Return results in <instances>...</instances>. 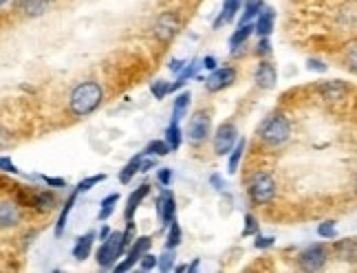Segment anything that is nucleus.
<instances>
[{
	"mask_svg": "<svg viewBox=\"0 0 357 273\" xmlns=\"http://www.w3.org/2000/svg\"><path fill=\"white\" fill-rule=\"evenodd\" d=\"M101 99H104V90L97 82H82L71 93L69 108L75 117H86L99 108Z\"/></svg>",
	"mask_w": 357,
	"mask_h": 273,
	"instance_id": "1",
	"label": "nucleus"
},
{
	"mask_svg": "<svg viewBox=\"0 0 357 273\" xmlns=\"http://www.w3.org/2000/svg\"><path fill=\"white\" fill-rule=\"evenodd\" d=\"M258 135L267 146H283L291 135V124L285 115H269L260 124Z\"/></svg>",
	"mask_w": 357,
	"mask_h": 273,
	"instance_id": "2",
	"label": "nucleus"
},
{
	"mask_svg": "<svg viewBox=\"0 0 357 273\" xmlns=\"http://www.w3.org/2000/svg\"><path fill=\"white\" fill-rule=\"evenodd\" d=\"M126 249H128V247L124 242L122 231H110L108 236L101 240L97 249V265L101 269H113V265L126 254Z\"/></svg>",
	"mask_w": 357,
	"mask_h": 273,
	"instance_id": "3",
	"label": "nucleus"
},
{
	"mask_svg": "<svg viewBox=\"0 0 357 273\" xmlns=\"http://www.w3.org/2000/svg\"><path fill=\"white\" fill-rule=\"evenodd\" d=\"M247 192L254 203H269L276 199V181L269 172H254L247 183Z\"/></svg>",
	"mask_w": 357,
	"mask_h": 273,
	"instance_id": "4",
	"label": "nucleus"
},
{
	"mask_svg": "<svg viewBox=\"0 0 357 273\" xmlns=\"http://www.w3.org/2000/svg\"><path fill=\"white\" fill-rule=\"evenodd\" d=\"M210 130H212V117L208 113H194L190 117L188 122V141L190 144H201V141H206L210 137Z\"/></svg>",
	"mask_w": 357,
	"mask_h": 273,
	"instance_id": "5",
	"label": "nucleus"
},
{
	"mask_svg": "<svg viewBox=\"0 0 357 273\" xmlns=\"http://www.w3.org/2000/svg\"><path fill=\"white\" fill-rule=\"evenodd\" d=\"M326 260H329L326 245L315 242V245L307 247V249L300 254L298 263H300V269L302 271H317V269H322L326 265Z\"/></svg>",
	"mask_w": 357,
	"mask_h": 273,
	"instance_id": "6",
	"label": "nucleus"
},
{
	"mask_svg": "<svg viewBox=\"0 0 357 273\" xmlns=\"http://www.w3.org/2000/svg\"><path fill=\"white\" fill-rule=\"evenodd\" d=\"M150 247H152V238L150 236H142V238H137L128 245V256H126L124 263H115L113 269L117 271V273H124V271H131L135 267V263H139V258H142L146 251H150Z\"/></svg>",
	"mask_w": 357,
	"mask_h": 273,
	"instance_id": "7",
	"label": "nucleus"
},
{
	"mask_svg": "<svg viewBox=\"0 0 357 273\" xmlns=\"http://www.w3.org/2000/svg\"><path fill=\"white\" fill-rule=\"evenodd\" d=\"M203 82H206L208 93H219V90L232 86L236 82V69L234 67H223V69L216 67Z\"/></svg>",
	"mask_w": 357,
	"mask_h": 273,
	"instance_id": "8",
	"label": "nucleus"
},
{
	"mask_svg": "<svg viewBox=\"0 0 357 273\" xmlns=\"http://www.w3.org/2000/svg\"><path fill=\"white\" fill-rule=\"evenodd\" d=\"M238 141V130H236V126L234 124H221L219 128H216V135H214V152L216 154H227L229 150L234 148V144Z\"/></svg>",
	"mask_w": 357,
	"mask_h": 273,
	"instance_id": "9",
	"label": "nucleus"
},
{
	"mask_svg": "<svg viewBox=\"0 0 357 273\" xmlns=\"http://www.w3.org/2000/svg\"><path fill=\"white\" fill-rule=\"evenodd\" d=\"M157 216L161 220V225H165V227L176 218V201L170 190H163L161 199L157 201Z\"/></svg>",
	"mask_w": 357,
	"mask_h": 273,
	"instance_id": "10",
	"label": "nucleus"
},
{
	"mask_svg": "<svg viewBox=\"0 0 357 273\" xmlns=\"http://www.w3.org/2000/svg\"><path fill=\"white\" fill-rule=\"evenodd\" d=\"M176 31H178V20H176V16L174 14H163L159 18V22H157V29H155L159 40H163V42L172 40V38L176 35Z\"/></svg>",
	"mask_w": 357,
	"mask_h": 273,
	"instance_id": "11",
	"label": "nucleus"
},
{
	"mask_svg": "<svg viewBox=\"0 0 357 273\" xmlns=\"http://www.w3.org/2000/svg\"><path fill=\"white\" fill-rule=\"evenodd\" d=\"M20 216V207L14 201H0V227H16Z\"/></svg>",
	"mask_w": 357,
	"mask_h": 273,
	"instance_id": "12",
	"label": "nucleus"
},
{
	"mask_svg": "<svg viewBox=\"0 0 357 273\" xmlns=\"http://www.w3.org/2000/svg\"><path fill=\"white\" fill-rule=\"evenodd\" d=\"M256 82L260 88H274L276 82H278V71L272 62H260L258 69H256Z\"/></svg>",
	"mask_w": 357,
	"mask_h": 273,
	"instance_id": "13",
	"label": "nucleus"
},
{
	"mask_svg": "<svg viewBox=\"0 0 357 273\" xmlns=\"http://www.w3.org/2000/svg\"><path fill=\"white\" fill-rule=\"evenodd\" d=\"M274 22H276V11L263 9L256 16V22H254V33H256L258 38H267L274 31Z\"/></svg>",
	"mask_w": 357,
	"mask_h": 273,
	"instance_id": "14",
	"label": "nucleus"
},
{
	"mask_svg": "<svg viewBox=\"0 0 357 273\" xmlns=\"http://www.w3.org/2000/svg\"><path fill=\"white\" fill-rule=\"evenodd\" d=\"M150 194V185L148 183H144V185H139L131 197H128V201H126V210H124V218H126V223H128V220H133V216H135V212H137V207L142 205V201L148 197Z\"/></svg>",
	"mask_w": 357,
	"mask_h": 273,
	"instance_id": "15",
	"label": "nucleus"
},
{
	"mask_svg": "<svg viewBox=\"0 0 357 273\" xmlns=\"http://www.w3.org/2000/svg\"><path fill=\"white\" fill-rule=\"evenodd\" d=\"M240 7H243V0H225V3H223L221 16L214 20V29H221L223 24L232 22V20L236 18V14L240 11Z\"/></svg>",
	"mask_w": 357,
	"mask_h": 273,
	"instance_id": "16",
	"label": "nucleus"
},
{
	"mask_svg": "<svg viewBox=\"0 0 357 273\" xmlns=\"http://www.w3.org/2000/svg\"><path fill=\"white\" fill-rule=\"evenodd\" d=\"M93 240H95L93 231H88V233H84V236H80L78 242H75V247H73V258L75 260H86L88 256H91Z\"/></svg>",
	"mask_w": 357,
	"mask_h": 273,
	"instance_id": "17",
	"label": "nucleus"
},
{
	"mask_svg": "<svg viewBox=\"0 0 357 273\" xmlns=\"http://www.w3.org/2000/svg\"><path fill=\"white\" fill-rule=\"evenodd\" d=\"M199 67H201V60H190V62H185V67H183L181 71H178L176 82H174V84H170V86H172V93H174L176 88H181L185 82L192 80V77H197Z\"/></svg>",
	"mask_w": 357,
	"mask_h": 273,
	"instance_id": "18",
	"label": "nucleus"
},
{
	"mask_svg": "<svg viewBox=\"0 0 357 273\" xmlns=\"http://www.w3.org/2000/svg\"><path fill=\"white\" fill-rule=\"evenodd\" d=\"M245 146H247V141L245 139H238L236 144H234V148L227 152L229 154V163H227L229 174H236L238 172V165H240V161H243V154H245Z\"/></svg>",
	"mask_w": 357,
	"mask_h": 273,
	"instance_id": "19",
	"label": "nucleus"
},
{
	"mask_svg": "<svg viewBox=\"0 0 357 273\" xmlns=\"http://www.w3.org/2000/svg\"><path fill=\"white\" fill-rule=\"evenodd\" d=\"M263 9H265L263 0H243V7H240V11H243V14H240V24L256 20V16L260 14Z\"/></svg>",
	"mask_w": 357,
	"mask_h": 273,
	"instance_id": "20",
	"label": "nucleus"
},
{
	"mask_svg": "<svg viewBox=\"0 0 357 273\" xmlns=\"http://www.w3.org/2000/svg\"><path fill=\"white\" fill-rule=\"evenodd\" d=\"M75 199H78V192H73L71 197L67 199L65 203V210L60 212V218H58V223H56V236L60 238L62 233H65V227L69 223V216H71V210H73V205H75Z\"/></svg>",
	"mask_w": 357,
	"mask_h": 273,
	"instance_id": "21",
	"label": "nucleus"
},
{
	"mask_svg": "<svg viewBox=\"0 0 357 273\" xmlns=\"http://www.w3.org/2000/svg\"><path fill=\"white\" fill-rule=\"evenodd\" d=\"M181 141H183V133L178 128V122H172L168 128H165V144H168L170 152L181 148Z\"/></svg>",
	"mask_w": 357,
	"mask_h": 273,
	"instance_id": "22",
	"label": "nucleus"
},
{
	"mask_svg": "<svg viewBox=\"0 0 357 273\" xmlns=\"http://www.w3.org/2000/svg\"><path fill=\"white\" fill-rule=\"evenodd\" d=\"M142 157H144V152H139V154H135V157L124 165V170L119 172V181L124 185H128L131 181H133V176L139 172V163H142Z\"/></svg>",
	"mask_w": 357,
	"mask_h": 273,
	"instance_id": "23",
	"label": "nucleus"
},
{
	"mask_svg": "<svg viewBox=\"0 0 357 273\" xmlns=\"http://www.w3.org/2000/svg\"><path fill=\"white\" fill-rule=\"evenodd\" d=\"M251 33H254V24H251V22H243V24H240V27L232 33V38H229V47H232V49L243 47Z\"/></svg>",
	"mask_w": 357,
	"mask_h": 273,
	"instance_id": "24",
	"label": "nucleus"
},
{
	"mask_svg": "<svg viewBox=\"0 0 357 273\" xmlns=\"http://www.w3.org/2000/svg\"><path fill=\"white\" fill-rule=\"evenodd\" d=\"M320 90H322V95L326 97V99H342L344 95H347V84L344 82H324L322 86H320Z\"/></svg>",
	"mask_w": 357,
	"mask_h": 273,
	"instance_id": "25",
	"label": "nucleus"
},
{
	"mask_svg": "<svg viewBox=\"0 0 357 273\" xmlns=\"http://www.w3.org/2000/svg\"><path fill=\"white\" fill-rule=\"evenodd\" d=\"M190 95L188 90L185 93H181V95H176V99H174V106H172V122H181L183 117H185V113H188V106H190Z\"/></svg>",
	"mask_w": 357,
	"mask_h": 273,
	"instance_id": "26",
	"label": "nucleus"
},
{
	"mask_svg": "<svg viewBox=\"0 0 357 273\" xmlns=\"http://www.w3.org/2000/svg\"><path fill=\"white\" fill-rule=\"evenodd\" d=\"M117 203H119V194H108L106 199H101V203H99V214H97V218L101 220V223L110 218V214H113L115 205H117Z\"/></svg>",
	"mask_w": 357,
	"mask_h": 273,
	"instance_id": "27",
	"label": "nucleus"
},
{
	"mask_svg": "<svg viewBox=\"0 0 357 273\" xmlns=\"http://www.w3.org/2000/svg\"><path fill=\"white\" fill-rule=\"evenodd\" d=\"M49 9L47 0H22V11L27 16H40Z\"/></svg>",
	"mask_w": 357,
	"mask_h": 273,
	"instance_id": "28",
	"label": "nucleus"
},
{
	"mask_svg": "<svg viewBox=\"0 0 357 273\" xmlns=\"http://www.w3.org/2000/svg\"><path fill=\"white\" fill-rule=\"evenodd\" d=\"M168 152H170L168 144H165V141H161V139H155V141H150V144L146 146L144 157H165Z\"/></svg>",
	"mask_w": 357,
	"mask_h": 273,
	"instance_id": "29",
	"label": "nucleus"
},
{
	"mask_svg": "<svg viewBox=\"0 0 357 273\" xmlns=\"http://www.w3.org/2000/svg\"><path fill=\"white\" fill-rule=\"evenodd\" d=\"M170 227V231H168V240H165V249H176L178 245H181V225L176 223V218L172 220V223L168 225Z\"/></svg>",
	"mask_w": 357,
	"mask_h": 273,
	"instance_id": "30",
	"label": "nucleus"
},
{
	"mask_svg": "<svg viewBox=\"0 0 357 273\" xmlns=\"http://www.w3.org/2000/svg\"><path fill=\"white\" fill-rule=\"evenodd\" d=\"M53 203H56L53 192H38L35 197H33V205H35L40 212H49L51 207H53Z\"/></svg>",
	"mask_w": 357,
	"mask_h": 273,
	"instance_id": "31",
	"label": "nucleus"
},
{
	"mask_svg": "<svg viewBox=\"0 0 357 273\" xmlns=\"http://www.w3.org/2000/svg\"><path fill=\"white\" fill-rule=\"evenodd\" d=\"M101 181H106V174H93V176H86V179H82L80 183H78V188H75V192H78V194H84V192H88V190H93L95 185H99Z\"/></svg>",
	"mask_w": 357,
	"mask_h": 273,
	"instance_id": "32",
	"label": "nucleus"
},
{
	"mask_svg": "<svg viewBox=\"0 0 357 273\" xmlns=\"http://www.w3.org/2000/svg\"><path fill=\"white\" fill-rule=\"evenodd\" d=\"M157 269L163 273L174 269V249H165L161 256H157Z\"/></svg>",
	"mask_w": 357,
	"mask_h": 273,
	"instance_id": "33",
	"label": "nucleus"
},
{
	"mask_svg": "<svg viewBox=\"0 0 357 273\" xmlns=\"http://www.w3.org/2000/svg\"><path fill=\"white\" fill-rule=\"evenodd\" d=\"M335 249H338V254H340V258L342 260H355V240L353 238H349L347 242L344 240H340L338 245H335Z\"/></svg>",
	"mask_w": 357,
	"mask_h": 273,
	"instance_id": "34",
	"label": "nucleus"
},
{
	"mask_svg": "<svg viewBox=\"0 0 357 273\" xmlns=\"http://www.w3.org/2000/svg\"><path fill=\"white\" fill-rule=\"evenodd\" d=\"M150 90H152V95H155V99H163L165 95L172 93V86H170V82L157 80V82L150 84Z\"/></svg>",
	"mask_w": 357,
	"mask_h": 273,
	"instance_id": "35",
	"label": "nucleus"
},
{
	"mask_svg": "<svg viewBox=\"0 0 357 273\" xmlns=\"http://www.w3.org/2000/svg\"><path fill=\"white\" fill-rule=\"evenodd\" d=\"M317 236L324 238V240H333L338 236V229H335V223L333 220H326L320 227H317Z\"/></svg>",
	"mask_w": 357,
	"mask_h": 273,
	"instance_id": "36",
	"label": "nucleus"
},
{
	"mask_svg": "<svg viewBox=\"0 0 357 273\" xmlns=\"http://www.w3.org/2000/svg\"><path fill=\"white\" fill-rule=\"evenodd\" d=\"M258 231H260L258 220L254 218L251 214H247V216H245V229H243V236H256Z\"/></svg>",
	"mask_w": 357,
	"mask_h": 273,
	"instance_id": "37",
	"label": "nucleus"
},
{
	"mask_svg": "<svg viewBox=\"0 0 357 273\" xmlns=\"http://www.w3.org/2000/svg\"><path fill=\"white\" fill-rule=\"evenodd\" d=\"M139 269L142 271H152V269H157V256H152V254H144L142 258H139Z\"/></svg>",
	"mask_w": 357,
	"mask_h": 273,
	"instance_id": "38",
	"label": "nucleus"
},
{
	"mask_svg": "<svg viewBox=\"0 0 357 273\" xmlns=\"http://www.w3.org/2000/svg\"><path fill=\"white\" fill-rule=\"evenodd\" d=\"M0 172H7V174H20V170H18V165L11 161L9 157H0Z\"/></svg>",
	"mask_w": 357,
	"mask_h": 273,
	"instance_id": "39",
	"label": "nucleus"
},
{
	"mask_svg": "<svg viewBox=\"0 0 357 273\" xmlns=\"http://www.w3.org/2000/svg\"><path fill=\"white\" fill-rule=\"evenodd\" d=\"M276 238L274 236H260V231L256 233V240H254V247L256 249H269V247H274Z\"/></svg>",
	"mask_w": 357,
	"mask_h": 273,
	"instance_id": "40",
	"label": "nucleus"
},
{
	"mask_svg": "<svg viewBox=\"0 0 357 273\" xmlns=\"http://www.w3.org/2000/svg\"><path fill=\"white\" fill-rule=\"evenodd\" d=\"M157 179H159V183H161V185L170 188V183H172V170H170V167H161L159 174H157Z\"/></svg>",
	"mask_w": 357,
	"mask_h": 273,
	"instance_id": "41",
	"label": "nucleus"
},
{
	"mask_svg": "<svg viewBox=\"0 0 357 273\" xmlns=\"http://www.w3.org/2000/svg\"><path fill=\"white\" fill-rule=\"evenodd\" d=\"M256 53H258V56H269V53H272L269 35H267V38H260V42H258V47H256Z\"/></svg>",
	"mask_w": 357,
	"mask_h": 273,
	"instance_id": "42",
	"label": "nucleus"
},
{
	"mask_svg": "<svg viewBox=\"0 0 357 273\" xmlns=\"http://www.w3.org/2000/svg\"><path fill=\"white\" fill-rule=\"evenodd\" d=\"M307 69L309 71H317V73H326L329 71V67L322 62V60H315V58H311L309 62H307Z\"/></svg>",
	"mask_w": 357,
	"mask_h": 273,
	"instance_id": "43",
	"label": "nucleus"
},
{
	"mask_svg": "<svg viewBox=\"0 0 357 273\" xmlns=\"http://www.w3.org/2000/svg\"><path fill=\"white\" fill-rule=\"evenodd\" d=\"M42 181L49 188H67V181L65 179H56V176H42Z\"/></svg>",
	"mask_w": 357,
	"mask_h": 273,
	"instance_id": "44",
	"label": "nucleus"
},
{
	"mask_svg": "<svg viewBox=\"0 0 357 273\" xmlns=\"http://www.w3.org/2000/svg\"><path fill=\"white\" fill-rule=\"evenodd\" d=\"M152 167H157V159L152 157V159H144L142 157V163H139V172H148L152 170Z\"/></svg>",
	"mask_w": 357,
	"mask_h": 273,
	"instance_id": "45",
	"label": "nucleus"
},
{
	"mask_svg": "<svg viewBox=\"0 0 357 273\" xmlns=\"http://www.w3.org/2000/svg\"><path fill=\"white\" fill-rule=\"evenodd\" d=\"M210 183L214 185V190H216V192H223V190H225V181H223V179L219 176V174H212Z\"/></svg>",
	"mask_w": 357,
	"mask_h": 273,
	"instance_id": "46",
	"label": "nucleus"
},
{
	"mask_svg": "<svg viewBox=\"0 0 357 273\" xmlns=\"http://www.w3.org/2000/svg\"><path fill=\"white\" fill-rule=\"evenodd\" d=\"M216 64H219V62H216V58H212V56H208V58H203V60H201V67H203V69H208V71H214V69H216Z\"/></svg>",
	"mask_w": 357,
	"mask_h": 273,
	"instance_id": "47",
	"label": "nucleus"
},
{
	"mask_svg": "<svg viewBox=\"0 0 357 273\" xmlns=\"http://www.w3.org/2000/svg\"><path fill=\"white\" fill-rule=\"evenodd\" d=\"M9 144H11V135L7 133L5 128H0V150H3V148H7Z\"/></svg>",
	"mask_w": 357,
	"mask_h": 273,
	"instance_id": "48",
	"label": "nucleus"
},
{
	"mask_svg": "<svg viewBox=\"0 0 357 273\" xmlns=\"http://www.w3.org/2000/svg\"><path fill=\"white\" fill-rule=\"evenodd\" d=\"M185 62L188 60H170V64H168V69L172 71V73H178L183 67H185Z\"/></svg>",
	"mask_w": 357,
	"mask_h": 273,
	"instance_id": "49",
	"label": "nucleus"
},
{
	"mask_svg": "<svg viewBox=\"0 0 357 273\" xmlns=\"http://www.w3.org/2000/svg\"><path fill=\"white\" fill-rule=\"evenodd\" d=\"M199 265H201V260L194 258V260H192V265H188V273H194V271L199 269Z\"/></svg>",
	"mask_w": 357,
	"mask_h": 273,
	"instance_id": "50",
	"label": "nucleus"
},
{
	"mask_svg": "<svg viewBox=\"0 0 357 273\" xmlns=\"http://www.w3.org/2000/svg\"><path fill=\"white\" fill-rule=\"evenodd\" d=\"M108 233H110V229H108V227H104V229H101V233H99V240H104V238L108 236Z\"/></svg>",
	"mask_w": 357,
	"mask_h": 273,
	"instance_id": "51",
	"label": "nucleus"
},
{
	"mask_svg": "<svg viewBox=\"0 0 357 273\" xmlns=\"http://www.w3.org/2000/svg\"><path fill=\"white\" fill-rule=\"evenodd\" d=\"M174 271H176V273H185V271H188V265H181V267H174Z\"/></svg>",
	"mask_w": 357,
	"mask_h": 273,
	"instance_id": "52",
	"label": "nucleus"
},
{
	"mask_svg": "<svg viewBox=\"0 0 357 273\" xmlns=\"http://www.w3.org/2000/svg\"><path fill=\"white\" fill-rule=\"evenodd\" d=\"M5 3H7V0H0V7H3V5H5Z\"/></svg>",
	"mask_w": 357,
	"mask_h": 273,
	"instance_id": "53",
	"label": "nucleus"
}]
</instances>
